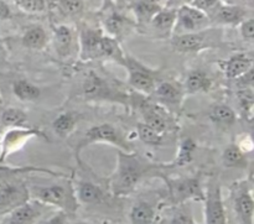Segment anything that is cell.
I'll use <instances>...</instances> for the list:
<instances>
[{
    "label": "cell",
    "instance_id": "46",
    "mask_svg": "<svg viewBox=\"0 0 254 224\" xmlns=\"http://www.w3.org/2000/svg\"><path fill=\"white\" fill-rule=\"evenodd\" d=\"M1 49H2V46H1V42H0V51H1Z\"/></svg>",
    "mask_w": 254,
    "mask_h": 224
},
{
    "label": "cell",
    "instance_id": "27",
    "mask_svg": "<svg viewBox=\"0 0 254 224\" xmlns=\"http://www.w3.org/2000/svg\"><path fill=\"white\" fill-rule=\"evenodd\" d=\"M73 42V35L67 26H57L55 29V46L61 56L68 55Z\"/></svg>",
    "mask_w": 254,
    "mask_h": 224
},
{
    "label": "cell",
    "instance_id": "26",
    "mask_svg": "<svg viewBox=\"0 0 254 224\" xmlns=\"http://www.w3.org/2000/svg\"><path fill=\"white\" fill-rule=\"evenodd\" d=\"M161 9L158 0H140L134 5L133 10L139 22H150L154 15Z\"/></svg>",
    "mask_w": 254,
    "mask_h": 224
},
{
    "label": "cell",
    "instance_id": "44",
    "mask_svg": "<svg viewBox=\"0 0 254 224\" xmlns=\"http://www.w3.org/2000/svg\"><path fill=\"white\" fill-rule=\"evenodd\" d=\"M2 103V97H1V93H0V104Z\"/></svg>",
    "mask_w": 254,
    "mask_h": 224
},
{
    "label": "cell",
    "instance_id": "14",
    "mask_svg": "<svg viewBox=\"0 0 254 224\" xmlns=\"http://www.w3.org/2000/svg\"><path fill=\"white\" fill-rule=\"evenodd\" d=\"M153 93L155 94L156 98L160 102H163L164 104L174 107L179 106V104L181 103L184 96L183 88H181L179 84L170 81L160 82L159 84H156Z\"/></svg>",
    "mask_w": 254,
    "mask_h": 224
},
{
    "label": "cell",
    "instance_id": "33",
    "mask_svg": "<svg viewBox=\"0 0 254 224\" xmlns=\"http://www.w3.org/2000/svg\"><path fill=\"white\" fill-rule=\"evenodd\" d=\"M221 4H223L221 0H191L190 2V5L205 12L208 17L212 16L213 12L220 7Z\"/></svg>",
    "mask_w": 254,
    "mask_h": 224
},
{
    "label": "cell",
    "instance_id": "9",
    "mask_svg": "<svg viewBox=\"0 0 254 224\" xmlns=\"http://www.w3.org/2000/svg\"><path fill=\"white\" fill-rule=\"evenodd\" d=\"M233 208L241 224H253L254 201L252 188L247 181L236 185L233 190Z\"/></svg>",
    "mask_w": 254,
    "mask_h": 224
},
{
    "label": "cell",
    "instance_id": "22",
    "mask_svg": "<svg viewBox=\"0 0 254 224\" xmlns=\"http://www.w3.org/2000/svg\"><path fill=\"white\" fill-rule=\"evenodd\" d=\"M12 93L22 102H34L41 96V91H40L39 87H36L26 79H19V81L14 82Z\"/></svg>",
    "mask_w": 254,
    "mask_h": 224
},
{
    "label": "cell",
    "instance_id": "12",
    "mask_svg": "<svg viewBox=\"0 0 254 224\" xmlns=\"http://www.w3.org/2000/svg\"><path fill=\"white\" fill-rule=\"evenodd\" d=\"M78 203L99 205L106 200V193L98 185L89 181H77L73 187Z\"/></svg>",
    "mask_w": 254,
    "mask_h": 224
},
{
    "label": "cell",
    "instance_id": "28",
    "mask_svg": "<svg viewBox=\"0 0 254 224\" xmlns=\"http://www.w3.org/2000/svg\"><path fill=\"white\" fill-rule=\"evenodd\" d=\"M210 119L213 123L223 126H231L236 123V114L231 107L221 104L215 107L210 113Z\"/></svg>",
    "mask_w": 254,
    "mask_h": 224
},
{
    "label": "cell",
    "instance_id": "32",
    "mask_svg": "<svg viewBox=\"0 0 254 224\" xmlns=\"http://www.w3.org/2000/svg\"><path fill=\"white\" fill-rule=\"evenodd\" d=\"M238 102L241 104V108L247 115L248 120H252L253 116V106H254V96L252 88H243L238 91L237 93Z\"/></svg>",
    "mask_w": 254,
    "mask_h": 224
},
{
    "label": "cell",
    "instance_id": "23",
    "mask_svg": "<svg viewBox=\"0 0 254 224\" xmlns=\"http://www.w3.org/2000/svg\"><path fill=\"white\" fill-rule=\"evenodd\" d=\"M223 165L230 168H247V158L246 153L241 150L238 145H228L222 155Z\"/></svg>",
    "mask_w": 254,
    "mask_h": 224
},
{
    "label": "cell",
    "instance_id": "25",
    "mask_svg": "<svg viewBox=\"0 0 254 224\" xmlns=\"http://www.w3.org/2000/svg\"><path fill=\"white\" fill-rule=\"evenodd\" d=\"M21 41L22 45L27 49L41 50L47 41L46 31L41 26H32L25 31Z\"/></svg>",
    "mask_w": 254,
    "mask_h": 224
},
{
    "label": "cell",
    "instance_id": "39",
    "mask_svg": "<svg viewBox=\"0 0 254 224\" xmlns=\"http://www.w3.org/2000/svg\"><path fill=\"white\" fill-rule=\"evenodd\" d=\"M253 72L254 69L251 68L250 71L246 72L245 74H242L241 77H238V81H240V84L241 86H243L245 88H251V86H252L253 83Z\"/></svg>",
    "mask_w": 254,
    "mask_h": 224
},
{
    "label": "cell",
    "instance_id": "29",
    "mask_svg": "<svg viewBox=\"0 0 254 224\" xmlns=\"http://www.w3.org/2000/svg\"><path fill=\"white\" fill-rule=\"evenodd\" d=\"M136 133H138L139 139L146 145L158 146L163 144V134L156 131L151 126L145 123H139L136 126Z\"/></svg>",
    "mask_w": 254,
    "mask_h": 224
},
{
    "label": "cell",
    "instance_id": "2",
    "mask_svg": "<svg viewBox=\"0 0 254 224\" xmlns=\"http://www.w3.org/2000/svg\"><path fill=\"white\" fill-rule=\"evenodd\" d=\"M29 196L45 206H52L64 211L67 215H72L77 211L78 201L74 195L73 186L68 183H56L50 186H34Z\"/></svg>",
    "mask_w": 254,
    "mask_h": 224
},
{
    "label": "cell",
    "instance_id": "37",
    "mask_svg": "<svg viewBox=\"0 0 254 224\" xmlns=\"http://www.w3.org/2000/svg\"><path fill=\"white\" fill-rule=\"evenodd\" d=\"M241 34L243 39L247 41H252L254 39V20L245 19L241 22Z\"/></svg>",
    "mask_w": 254,
    "mask_h": 224
},
{
    "label": "cell",
    "instance_id": "35",
    "mask_svg": "<svg viewBox=\"0 0 254 224\" xmlns=\"http://www.w3.org/2000/svg\"><path fill=\"white\" fill-rule=\"evenodd\" d=\"M60 6L64 12L68 15H76L83 10V1L82 0H59Z\"/></svg>",
    "mask_w": 254,
    "mask_h": 224
},
{
    "label": "cell",
    "instance_id": "8",
    "mask_svg": "<svg viewBox=\"0 0 254 224\" xmlns=\"http://www.w3.org/2000/svg\"><path fill=\"white\" fill-rule=\"evenodd\" d=\"M45 205L36 200H27L5 213L0 224H36L42 216Z\"/></svg>",
    "mask_w": 254,
    "mask_h": 224
},
{
    "label": "cell",
    "instance_id": "16",
    "mask_svg": "<svg viewBox=\"0 0 254 224\" xmlns=\"http://www.w3.org/2000/svg\"><path fill=\"white\" fill-rule=\"evenodd\" d=\"M102 32L97 30L87 29L81 34V55L83 59L99 58V44H101Z\"/></svg>",
    "mask_w": 254,
    "mask_h": 224
},
{
    "label": "cell",
    "instance_id": "17",
    "mask_svg": "<svg viewBox=\"0 0 254 224\" xmlns=\"http://www.w3.org/2000/svg\"><path fill=\"white\" fill-rule=\"evenodd\" d=\"M144 123L148 124L153 129H155L159 133L164 134L169 126L168 114L165 113L163 108L159 106H145L143 109Z\"/></svg>",
    "mask_w": 254,
    "mask_h": 224
},
{
    "label": "cell",
    "instance_id": "3",
    "mask_svg": "<svg viewBox=\"0 0 254 224\" xmlns=\"http://www.w3.org/2000/svg\"><path fill=\"white\" fill-rule=\"evenodd\" d=\"M99 143L111 144V145L117 146V148H119V150L126 151V153H131L133 151L131 146L122 138L119 131L113 125H111V124H99V125L92 126L91 129H88L83 135V138L78 141L76 150H74L76 151L77 161L81 164L79 155H81L82 150L84 148L92 145V144Z\"/></svg>",
    "mask_w": 254,
    "mask_h": 224
},
{
    "label": "cell",
    "instance_id": "18",
    "mask_svg": "<svg viewBox=\"0 0 254 224\" xmlns=\"http://www.w3.org/2000/svg\"><path fill=\"white\" fill-rule=\"evenodd\" d=\"M155 208L146 201H138L129 213L131 224H155Z\"/></svg>",
    "mask_w": 254,
    "mask_h": 224
},
{
    "label": "cell",
    "instance_id": "45",
    "mask_svg": "<svg viewBox=\"0 0 254 224\" xmlns=\"http://www.w3.org/2000/svg\"><path fill=\"white\" fill-rule=\"evenodd\" d=\"M184 1H186V2H188V4H190L191 0H184Z\"/></svg>",
    "mask_w": 254,
    "mask_h": 224
},
{
    "label": "cell",
    "instance_id": "15",
    "mask_svg": "<svg viewBox=\"0 0 254 224\" xmlns=\"http://www.w3.org/2000/svg\"><path fill=\"white\" fill-rule=\"evenodd\" d=\"M211 17L218 24L237 25L246 19V10L235 4H221Z\"/></svg>",
    "mask_w": 254,
    "mask_h": 224
},
{
    "label": "cell",
    "instance_id": "30",
    "mask_svg": "<svg viewBox=\"0 0 254 224\" xmlns=\"http://www.w3.org/2000/svg\"><path fill=\"white\" fill-rule=\"evenodd\" d=\"M27 120V115L17 108H7L2 112L0 121L4 126H10V128H19L22 126Z\"/></svg>",
    "mask_w": 254,
    "mask_h": 224
},
{
    "label": "cell",
    "instance_id": "4",
    "mask_svg": "<svg viewBox=\"0 0 254 224\" xmlns=\"http://www.w3.org/2000/svg\"><path fill=\"white\" fill-rule=\"evenodd\" d=\"M169 198L174 205H183L188 201H203L205 190L200 175L181 178H165Z\"/></svg>",
    "mask_w": 254,
    "mask_h": 224
},
{
    "label": "cell",
    "instance_id": "19",
    "mask_svg": "<svg viewBox=\"0 0 254 224\" xmlns=\"http://www.w3.org/2000/svg\"><path fill=\"white\" fill-rule=\"evenodd\" d=\"M211 82L207 73L200 69H196L189 73L185 82V91L188 94L200 93V92H207L210 89Z\"/></svg>",
    "mask_w": 254,
    "mask_h": 224
},
{
    "label": "cell",
    "instance_id": "43",
    "mask_svg": "<svg viewBox=\"0 0 254 224\" xmlns=\"http://www.w3.org/2000/svg\"><path fill=\"white\" fill-rule=\"evenodd\" d=\"M74 224H92V223H87V222H78V223H74Z\"/></svg>",
    "mask_w": 254,
    "mask_h": 224
},
{
    "label": "cell",
    "instance_id": "36",
    "mask_svg": "<svg viewBox=\"0 0 254 224\" xmlns=\"http://www.w3.org/2000/svg\"><path fill=\"white\" fill-rule=\"evenodd\" d=\"M168 224H197V223H196L195 220H193L190 210H189V208H183V210L176 212L175 215L171 217V220L169 221Z\"/></svg>",
    "mask_w": 254,
    "mask_h": 224
},
{
    "label": "cell",
    "instance_id": "10",
    "mask_svg": "<svg viewBox=\"0 0 254 224\" xmlns=\"http://www.w3.org/2000/svg\"><path fill=\"white\" fill-rule=\"evenodd\" d=\"M212 32L201 30L197 32H190V34L175 35L173 39V46L176 51L191 54V52H198L203 49L213 46L215 41L212 37Z\"/></svg>",
    "mask_w": 254,
    "mask_h": 224
},
{
    "label": "cell",
    "instance_id": "41",
    "mask_svg": "<svg viewBox=\"0 0 254 224\" xmlns=\"http://www.w3.org/2000/svg\"><path fill=\"white\" fill-rule=\"evenodd\" d=\"M223 4H233V0H221Z\"/></svg>",
    "mask_w": 254,
    "mask_h": 224
},
{
    "label": "cell",
    "instance_id": "24",
    "mask_svg": "<svg viewBox=\"0 0 254 224\" xmlns=\"http://www.w3.org/2000/svg\"><path fill=\"white\" fill-rule=\"evenodd\" d=\"M196 150V143L191 138L184 139L179 146L178 155H176L175 160L173 164L169 165V168H184L188 166L189 164L192 163L193 160V153Z\"/></svg>",
    "mask_w": 254,
    "mask_h": 224
},
{
    "label": "cell",
    "instance_id": "7",
    "mask_svg": "<svg viewBox=\"0 0 254 224\" xmlns=\"http://www.w3.org/2000/svg\"><path fill=\"white\" fill-rule=\"evenodd\" d=\"M123 66L128 71V83L133 88L143 93H153L156 86L155 72L130 56L124 57Z\"/></svg>",
    "mask_w": 254,
    "mask_h": 224
},
{
    "label": "cell",
    "instance_id": "5",
    "mask_svg": "<svg viewBox=\"0 0 254 224\" xmlns=\"http://www.w3.org/2000/svg\"><path fill=\"white\" fill-rule=\"evenodd\" d=\"M206 224H227V213L222 200V192L217 177H211L206 186L205 197Z\"/></svg>",
    "mask_w": 254,
    "mask_h": 224
},
{
    "label": "cell",
    "instance_id": "6",
    "mask_svg": "<svg viewBox=\"0 0 254 224\" xmlns=\"http://www.w3.org/2000/svg\"><path fill=\"white\" fill-rule=\"evenodd\" d=\"M210 22L211 19L205 12L196 9L192 5L185 4L176 9V21L173 32H176V35L197 32L205 30Z\"/></svg>",
    "mask_w": 254,
    "mask_h": 224
},
{
    "label": "cell",
    "instance_id": "13",
    "mask_svg": "<svg viewBox=\"0 0 254 224\" xmlns=\"http://www.w3.org/2000/svg\"><path fill=\"white\" fill-rule=\"evenodd\" d=\"M251 68H253V59L246 54L233 55L227 61L222 62L223 72L230 79H237Z\"/></svg>",
    "mask_w": 254,
    "mask_h": 224
},
{
    "label": "cell",
    "instance_id": "42",
    "mask_svg": "<svg viewBox=\"0 0 254 224\" xmlns=\"http://www.w3.org/2000/svg\"><path fill=\"white\" fill-rule=\"evenodd\" d=\"M176 1H178V0H169V4H174V2H176Z\"/></svg>",
    "mask_w": 254,
    "mask_h": 224
},
{
    "label": "cell",
    "instance_id": "20",
    "mask_svg": "<svg viewBox=\"0 0 254 224\" xmlns=\"http://www.w3.org/2000/svg\"><path fill=\"white\" fill-rule=\"evenodd\" d=\"M79 120V114L77 112H66L57 116L52 123V128L57 135L66 138L76 128V124Z\"/></svg>",
    "mask_w": 254,
    "mask_h": 224
},
{
    "label": "cell",
    "instance_id": "34",
    "mask_svg": "<svg viewBox=\"0 0 254 224\" xmlns=\"http://www.w3.org/2000/svg\"><path fill=\"white\" fill-rule=\"evenodd\" d=\"M17 4L24 11L36 14V12H42L46 7L45 0H17Z\"/></svg>",
    "mask_w": 254,
    "mask_h": 224
},
{
    "label": "cell",
    "instance_id": "40",
    "mask_svg": "<svg viewBox=\"0 0 254 224\" xmlns=\"http://www.w3.org/2000/svg\"><path fill=\"white\" fill-rule=\"evenodd\" d=\"M11 17V10H10L9 5L5 1L0 0V21H4Z\"/></svg>",
    "mask_w": 254,
    "mask_h": 224
},
{
    "label": "cell",
    "instance_id": "1",
    "mask_svg": "<svg viewBox=\"0 0 254 224\" xmlns=\"http://www.w3.org/2000/svg\"><path fill=\"white\" fill-rule=\"evenodd\" d=\"M155 165L143 161L134 151H118V164L109 178V191L114 197H124L134 192L144 176L150 172Z\"/></svg>",
    "mask_w": 254,
    "mask_h": 224
},
{
    "label": "cell",
    "instance_id": "11",
    "mask_svg": "<svg viewBox=\"0 0 254 224\" xmlns=\"http://www.w3.org/2000/svg\"><path fill=\"white\" fill-rule=\"evenodd\" d=\"M29 200V191L15 183H0V215H5L16 206Z\"/></svg>",
    "mask_w": 254,
    "mask_h": 224
},
{
    "label": "cell",
    "instance_id": "21",
    "mask_svg": "<svg viewBox=\"0 0 254 224\" xmlns=\"http://www.w3.org/2000/svg\"><path fill=\"white\" fill-rule=\"evenodd\" d=\"M176 21V9H163L161 7L153 19L150 20V24L155 27L156 30L165 34L173 32L174 26Z\"/></svg>",
    "mask_w": 254,
    "mask_h": 224
},
{
    "label": "cell",
    "instance_id": "31",
    "mask_svg": "<svg viewBox=\"0 0 254 224\" xmlns=\"http://www.w3.org/2000/svg\"><path fill=\"white\" fill-rule=\"evenodd\" d=\"M104 26H106V30L111 35V37H116L118 35H121L123 32V30L126 29L127 20L122 15L113 12V14L109 15L106 19Z\"/></svg>",
    "mask_w": 254,
    "mask_h": 224
},
{
    "label": "cell",
    "instance_id": "38",
    "mask_svg": "<svg viewBox=\"0 0 254 224\" xmlns=\"http://www.w3.org/2000/svg\"><path fill=\"white\" fill-rule=\"evenodd\" d=\"M42 224H68V215L64 211H60L59 213L54 215Z\"/></svg>",
    "mask_w": 254,
    "mask_h": 224
}]
</instances>
